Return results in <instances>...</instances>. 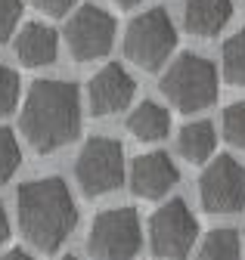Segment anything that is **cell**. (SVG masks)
I'll return each instance as SVG.
<instances>
[{
    "instance_id": "1",
    "label": "cell",
    "mask_w": 245,
    "mask_h": 260,
    "mask_svg": "<svg viewBox=\"0 0 245 260\" xmlns=\"http://www.w3.org/2000/svg\"><path fill=\"white\" fill-rule=\"evenodd\" d=\"M81 130L78 87L69 81H35L22 106V137L35 152L47 155L69 146Z\"/></svg>"
},
{
    "instance_id": "2",
    "label": "cell",
    "mask_w": 245,
    "mask_h": 260,
    "mask_svg": "<svg viewBox=\"0 0 245 260\" xmlns=\"http://www.w3.org/2000/svg\"><path fill=\"white\" fill-rule=\"evenodd\" d=\"M16 208L22 236L38 251H56L78 223V208L63 177L22 183L16 192Z\"/></svg>"
},
{
    "instance_id": "3",
    "label": "cell",
    "mask_w": 245,
    "mask_h": 260,
    "mask_svg": "<svg viewBox=\"0 0 245 260\" xmlns=\"http://www.w3.org/2000/svg\"><path fill=\"white\" fill-rule=\"evenodd\" d=\"M162 93L168 96V103L190 115L199 109H208L218 100V69L214 62L196 53H183L171 62V69L162 78Z\"/></svg>"
},
{
    "instance_id": "4",
    "label": "cell",
    "mask_w": 245,
    "mask_h": 260,
    "mask_svg": "<svg viewBox=\"0 0 245 260\" xmlns=\"http://www.w3.org/2000/svg\"><path fill=\"white\" fill-rule=\"evenodd\" d=\"M177 47V31L171 16L156 7V10H146L140 13L131 25H128V35H125V56L140 65L143 72H159L162 65L171 59Z\"/></svg>"
},
{
    "instance_id": "5",
    "label": "cell",
    "mask_w": 245,
    "mask_h": 260,
    "mask_svg": "<svg viewBox=\"0 0 245 260\" xmlns=\"http://www.w3.org/2000/svg\"><path fill=\"white\" fill-rule=\"evenodd\" d=\"M140 245H143V230L134 208L103 211L87 236V248L97 260H134Z\"/></svg>"
},
{
    "instance_id": "6",
    "label": "cell",
    "mask_w": 245,
    "mask_h": 260,
    "mask_svg": "<svg viewBox=\"0 0 245 260\" xmlns=\"http://www.w3.org/2000/svg\"><path fill=\"white\" fill-rule=\"evenodd\" d=\"M125 177V149L109 137L87 140L78 161H75V180L84 195H106L121 186Z\"/></svg>"
},
{
    "instance_id": "7",
    "label": "cell",
    "mask_w": 245,
    "mask_h": 260,
    "mask_svg": "<svg viewBox=\"0 0 245 260\" xmlns=\"http://www.w3.org/2000/svg\"><path fill=\"white\" fill-rule=\"evenodd\" d=\"M199 236V223L183 199L165 202L149 220V245L165 260H187Z\"/></svg>"
},
{
    "instance_id": "8",
    "label": "cell",
    "mask_w": 245,
    "mask_h": 260,
    "mask_svg": "<svg viewBox=\"0 0 245 260\" xmlns=\"http://www.w3.org/2000/svg\"><path fill=\"white\" fill-rule=\"evenodd\" d=\"M199 199L208 214H239L245 208V165L221 155L199 177Z\"/></svg>"
},
{
    "instance_id": "9",
    "label": "cell",
    "mask_w": 245,
    "mask_h": 260,
    "mask_svg": "<svg viewBox=\"0 0 245 260\" xmlns=\"http://www.w3.org/2000/svg\"><path fill=\"white\" fill-rule=\"evenodd\" d=\"M66 44L78 62L106 56L115 44V19L94 4L81 7L66 25Z\"/></svg>"
},
{
    "instance_id": "10",
    "label": "cell",
    "mask_w": 245,
    "mask_h": 260,
    "mask_svg": "<svg viewBox=\"0 0 245 260\" xmlns=\"http://www.w3.org/2000/svg\"><path fill=\"white\" fill-rule=\"evenodd\" d=\"M137 93V84L134 78L121 69V65L109 62L106 69H100L87 84V103H90V112L106 118V115H115L121 112Z\"/></svg>"
},
{
    "instance_id": "11",
    "label": "cell",
    "mask_w": 245,
    "mask_h": 260,
    "mask_svg": "<svg viewBox=\"0 0 245 260\" xmlns=\"http://www.w3.org/2000/svg\"><path fill=\"white\" fill-rule=\"evenodd\" d=\"M180 174L177 165L171 161V155L165 152H146L131 165V189L140 199H165L171 192V186H177Z\"/></svg>"
},
{
    "instance_id": "12",
    "label": "cell",
    "mask_w": 245,
    "mask_h": 260,
    "mask_svg": "<svg viewBox=\"0 0 245 260\" xmlns=\"http://www.w3.org/2000/svg\"><path fill=\"white\" fill-rule=\"evenodd\" d=\"M59 53V38L56 31L47 28L44 22H28L16 35V56L25 69H44L53 65Z\"/></svg>"
},
{
    "instance_id": "13",
    "label": "cell",
    "mask_w": 245,
    "mask_h": 260,
    "mask_svg": "<svg viewBox=\"0 0 245 260\" xmlns=\"http://www.w3.org/2000/svg\"><path fill=\"white\" fill-rule=\"evenodd\" d=\"M233 16V0H187L183 25L199 38H214Z\"/></svg>"
},
{
    "instance_id": "14",
    "label": "cell",
    "mask_w": 245,
    "mask_h": 260,
    "mask_svg": "<svg viewBox=\"0 0 245 260\" xmlns=\"http://www.w3.org/2000/svg\"><path fill=\"white\" fill-rule=\"evenodd\" d=\"M128 127H131V134L143 143H159L168 137V130H171V112L159 103H143L134 109V115L128 118Z\"/></svg>"
},
{
    "instance_id": "15",
    "label": "cell",
    "mask_w": 245,
    "mask_h": 260,
    "mask_svg": "<svg viewBox=\"0 0 245 260\" xmlns=\"http://www.w3.org/2000/svg\"><path fill=\"white\" fill-rule=\"evenodd\" d=\"M218 146V134H214V124L211 121H193V124H183L180 137H177V152L193 161V165H202V161L214 152Z\"/></svg>"
},
{
    "instance_id": "16",
    "label": "cell",
    "mask_w": 245,
    "mask_h": 260,
    "mask_svg": "<svg viewBox=\"0 0 245 260\" xmlns=\"http://www.w3.org/2000/svg\"><path fill=\"white\" fill-rule=\"evenodd\" d=\"M242 245L236 230H214L199 245V260H239Z\"/></svg>"
},
{
    "instance_id": "17",
    "label": "cell",
    "mask_w": 245,
    "mask_h": 260,
    "mask_svg": "<svg viewBox=\"0 0 245 260\" xmlns=\"http://www.w3.org/2000/svg\"><path fill=\"white\" fill-rule=\"evenodd\" d=\"M224 78L233 87H245V28L224 44Z\"/></svg>"
},
{
    "instance_id": "18",
    "label": "cell",
    "mask_w": 245,
    "mask_h": 260,
    "mask_svg": "<svg viewBox=\"0 0 245 260\" xmlns=\"http://www.w3.org/2000/svg\"><path fill=\"white\" fill-rule=\"evenodd\" d=\"M22 165V149L10 127H0V183H7Z\"/></svg>"
},
{
    "instance_id": "19",
    "label": "cell",
    "mask_w": 245,
    "mask_h": 260,
    "mask_svg": "<svg viewBox=\"0 0 245 260\" xmlns=\"http://www.w3.org/2000/svg\"><path fill=\"white\" fill-rule=\"evenodd\" d=\"M224 140L236 149H245V103L224 109Z\"/></svg>"
},
{
    "instance_id": "20",
    "label": "cell",
    "mask_w": 245,
    "mask_h": 260,
    "mask_svg": "<svg viewBox=\"0 0 245 260\" xmlns=\"http://www.w3.org/2000/svg\"><path fill=\"white\" fill-rule=\"evenodd\" d=\"M19 103V75L0 62V118H7Z\"/></svg>"
},
{
    "instance_id": "21",
    "label": "cell",
    "mask_w": 245,
    "mask_h": 260,
    "mask_svg": "<svg viewBox=\"0 0 245 260\" xmlns=\"http://www.w3.org/2000/svg\"><path fill=\"white\" fill-rule=\"evenodd\" d=\"M19 19H22V0H0V44L13 38Z\"/></svg>"
},
{
    "instance_id": "22",
    "label": "cell",
    "mask_w": 245,
    "mask_h": 260,
    "mask_svg": "<svg viewBox=\"0 0 245 260\" xmlns=\"http://www.w3.org/2000/svg\"><path fill=\"white\" fill-rule=\"evenodd\" d=\"M32 4L44 13V16H50V19H63L78 0H32Z\"/></svg>"
},
{
    "instance_id": "23",
    "label": "cell",
    "mask_w": 245,
    "mask_h": 260,
    "mask_svg": "<svg viewBox=\"0 0 245 260\" xmlns=\"http://www.w3.org/2000/svg\"><path fill=\"white\" fill-rule=\"evenodd\" d=\"M7 236H10V220H7V211H4V205H0V245L7 242Z\"/></svg>"
},
{
    "instance_id": "24",
    "label": "cell",
    "mask_w": 245,
    "mask_h": 260,
    "mask_svg": "<svg viewBox=\"0 0 245 260\" xmlns=\"http://www.w3.org/2000/svg\"><path fill=\"white\" fill-rule=\"evenodd\" d=\"M0 260H35V257H32V254H25L22 248H16V251H7Z\"/></svg>"
},
{
    "instance_id": "25",
    "label": "cell",
    "mask_w": 245,
    "mask_h": 260,
    "mask_svg": "<svg viewBox=\"0 0 245 260\" xmlns=\"http://www.w3.org/2000/svg\"><path fill=\"white\" fill-rule=\"evenodd\" d=\"M118 7H134V4H140V0H115Z\"/></svg>"
},
{
    "instance_id": "26",
    "label": "cell",
    "mask_w": 245,
    "mask_h": 260,
    "mask_svg": "<svg viewBox=\"0 0 245 260\" xmlns=\"http://www.w3.org/2000/svg\"><path fill=\"white\" fill-rule=\"evenodd\" d=\"M63 260H81V257H72V254H69V257H63Z\"/></svg>"
}]
</instances>
